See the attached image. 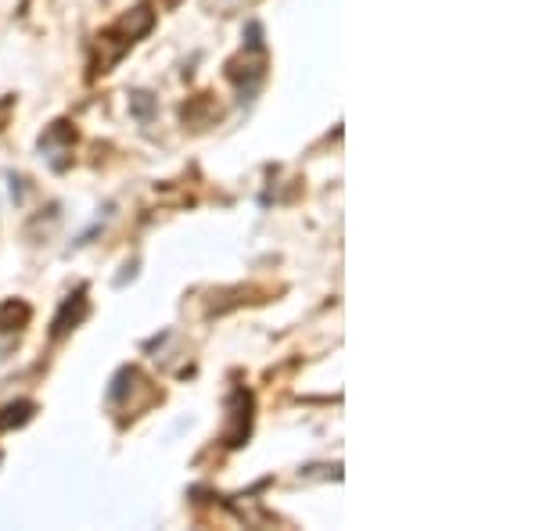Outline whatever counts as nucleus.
Here are the masks:
<instances>
[{
	"label": "nucleus",
	"mask_w": 539,
	"mask_h": 531,
	"mask_svg": "<svg viewBox=\"0 0 539 531\" xmlns=\"http://www.w3.org/2000/svg\"><path fill=\"white\" fill-rule=\"evenodd\" d=\"M148 108H151L148 94H133V112L141 115V119H148Z\"/></svg>",
	"instance_id": "1"
}]
</instances>
